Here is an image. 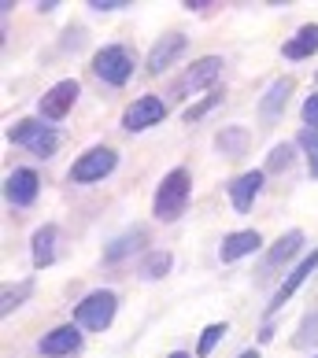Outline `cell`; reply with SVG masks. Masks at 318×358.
I'll return each mask as SVG.
<instances>
[{
  "label": "cell",
  "mask_w": 318,
  "mask_h": 358,
  "mask_svg": "<svg viewBox=\"0 0 318 358\" xmlns=\"http://www.w3.org/2000/svg\"><path fill=\"white\" fill-rule=\"evenodd\" d=\"M78 82L74 78H67V82H56L52 85L45 96H41V103H37V108H41V115L45 118H67L71 115V108H74V100H78Z\"/></svg>",
  "instance_id": "8"
},
{
  "label": "cell",
  "mask_w": 318,
  "mask_h": 358,
  "mask_svg": "<svg viewBox=\"0 0 318 358\" xmlns=\"http://www.w3.org/2000/svg\"><path fill=\"white\" fill-rule=\"evenodd\" d=\"M144 241H148V233H144V229H126L123 236H115V241L104 248V259H108V262H118V259L134 255L137 248H144Z\"/></svg>",
  "instance_id": "17"
},
{
  "label": "cell",
  "mask_w": 318,
  "mask_h": 358,
  "mask_svg": "<svg viewBox=\"0 0 318 358\" xmlns=\"http://www.w3.org/2000/svg\"><path fill=\"white\" fill-rule=\"evenodd\" d=\"M259 189H263V170H248V174L230 181V203H233L237 215H248L251 203H256V196H259Z\"/></svg>",
  "instance_id": "9"
},
{
  "label": "cell",
  "mask_w": 318,
  "mask_h": 358,
  "mask_svg": "<svg viewBox=\"0 0 318 358\" xmlns=\"http://www.w3.org/2000/svg\"><path fill=\"white\" fill-rule=\"evenodd\" d=\"M314 358H318V355H314Z\"/></svg>",
  "instance_id": "32"
},
{
  "label": "cell",
  "mask_w": 318,
  "mask_h": 358,
  "mask_svg": "<svg viewBox=\"0 0 318 358\" xmlns=\"http://www.w3.org/2000/svg\"><path fill=\"white\" fill-rule=\"evenodd\" d=\"M289 159H293V148H289V144H282V148H274V152H270L267 170H289Z\"/></svg>",
  "instance_id": "27"
},
{
  "label": "cell",
  "mask_w": 318,
  "mask_h": 358,
  "mask_svg": "<svg viewBox=\"0 0 318 358\" xmlns=\"http://www.w3.org/2000/svg\"><path fill=\"white\" fill-rule=\"evenodd\" d=\"M219 71H222V59L219 56H204V59H196L189 71H185L174 89H170V96H189V92L196 89H207V85H215L219 82Z\"/></svg>",
  "instance_id": "6"
},
{
  "label": "cell",
  "mask_w": 318,
  "mask_h": 358,
  "mask_svg": "<svg viewBox=\"0 0 318 358\" xmlns=\"http://www.w3.org/2000/svg\"><path fill=\"white\" fill-rule=\"evenodd\" d=\"M115 163H118V155H115V148H89L82 159H74V166H71V181H78V185H92V181H104L115 170Z\"/></svg>",
  "instance_id": "5"
},
{
  "label": "cell",
  "mask_w": 318,
  "mask_h": 358,
  "mask_svg": "<svg viewBox=\"0 0 318 358\" xmlns=\"http://www.w3.org/2000/svg\"><path fill=\"white\" fill-rule=\"evenodd\" d=\"M311 343H318V310H311L307 317H303V325L296 329V336H293V348H311Z\"/></svg>",
  "instance_id": "22"
},
{
  "label": "cell",
  "mask_w": 318,
  "mask_h": 358,
  "mask_svg": "<svg viewBox=\"0 0 318 358\" xmlns=\"http://www.w3.org/2000/svg\"><path fill=\"white\" fill-rule=\"evenodd\" d=\"M303 122H307V129H318V92L303 100Z\"/></svg>",
  "instance_id": "28"
},
{
  "label": "cell",
  "mask_w": 318,
  "mask_h": 358,
  "mask_svg": "<svg viewBox=\"0 0 318 358\" xmlns=\"http://www.w3.org/2000/svg\"><path fill=\"white\" fill-rule=\"evenodd\" d=\"M259 248H263V236L256 229H241V233H230L226 241H222L219 255H222V262H237V259H244Z\"/></svg>",
  "instance_id": "13"
},
{
  "label": "cell",
  "mask_w": 318,
  "mask_h": 358,
  "mask_svg": "<svg viewBox=\"0 0 318 358\" xmlns=\"http://www.w3.org/2000/svg\"><path fill=\"white\" fill-rule=\"evenodd\" d=\"M222 336H226V322H222V325H207V329H204V336H200V348H196V355L207 358L211 351H215V343H219Z\"/></svg>",
  "instance_id": "25"
},
{
  "label": "cell",
  "mask_w": 318,
  "mask_h": 358,
  "mask_svg": "<svg viewBox=\"0 0 318 358\" xmlns=\"http://www.w3.org/2000/svg\"><path fill=\"white\" fill-rule=\"evenodd\" d=\"M89 8L92 11H123V8H130V0H89Z\"/></svg>",
  "instance_id": "29"
},
{
  "label": "cell",
  "mask_w": 318,
  "mask_h": 358,
  "mask_svg": "<svg viewBox=\"0 0 318 358\" xmlns=\"http://www.w3.org/2000/svg\"><path fill=\"white\" fill-rule=\"evenodd\" d=\"M163 115H167V103L159 100V96H141V100H134V103L126 108L123 129H130V134H141V129L163 122Z\"/></svg>",
  "instance_id": "7"
},
{
  "label": "cell",
  "mask_w": 318,
  "mask_h": 358,
  "mask_svg": "<svg viewBox=\"0 0 318 358\" xmlns=\"http://www.w3.org/2000/svg\"><path fill=\"white\" fill-rule=\"evenodd\" d=\"M219 100H222V92H219V89H211V96H207V100L200 103V108H185V115H181V118H185V122H196V118H200L204 111H211V108H215Z\"/></svg>",
  "instance_id": "26"
},
{
  "label": "cell",
  "mask_w": 318,
  "mask_h": 358,
  "mask_svg": "<svg viewBox=\"0 0 318 358\" xmlns=\"http://www.w3.org/2000/svg\"><path fill=\"white\" fill-rule=\"evenodd\" d=\"M241 358H259V351H256V348H251V351H244Z\"/></svg>",
  "instance_id": "30"
},
{
  "label": "cell",
  "mask_w": 318,
  "mask_h": 358,
  "mask_svg": "<svg viewBox=\"0 0 318 358\" xmlns=\"http://www.w3.org/2000/svg\"><path fill=\"white\" fill-rule=\"evenodd\" d=\"M167 358H189V355H185V351H174V355H167Z\"/></svg>",
  "instance_id": "31"
},
{
  "label": "cell",
  "mask_w": 318,
  "mask_h": 358,
  "mask_svg": "<svg viewBox=\"0 0 318 358\" xmlns=\"http://www.w3.org/2000/svg\"><path fill=\"white\" fill-rule=\"evenodd\" d=\"M300 248H303V233H300V229H289L285 236H277V244L270 248V266H282V262H289Z\"/></svg>",
  "instance_id": "20"
},
{
  "label": "cell",
  "mask_w": 318,
  "mask_h": 358,
  "mask_svg": "<svg viewBox=\"0 0 318 358\" xmlns=\"http://www.w3.org/2000/svg\"><path fill=\"white\" fill-rule=\"evenodd\" d=\"M285 52V59H307L318 52V22H307V26H300L293 41H285L282 45Z\"/></svg>",
  "instance_id": "16"
},
{
  "label": "cell",
  "mask_w": 318,
  "mask_h": 358,
  "mask_svg": "<svg viewBox=\"0 0 318 358\" xmlns=\"http://www.w3.org/2000/svg\"><path fill=\"white\" fill-rule=\"evenodd\" d=\"M41 355L48 358H63V355H74L78 348H82V333H78L74 325H60V329H52L48 336H41Z\"/></svg>",
  "instance_id": "11"
},
{
  "label": "cell",
  "mask_w": 318,
  "mask_h": 358,
  "mask_svg": "<svg viewBox=\"0 0 318 358\" xmlns=\"http://www.w3.org/2000/svg\"><path fill=\"white\" fill-rule=\"evenodd\" d=\"M115 310H118V296L108 288H100V292H89L74 307V322L82 329H89V333H104L115 322Z\"/></svg>",
  "instance_id": "2"
},
{
  "label": "cell",
  "mask_w": 318,
  "mask_h": 358,
  "mask_svg": "<svg viewBox=\"0 0 318 358\" xmlns=\"http://www.w3.org/2000/svg\"><path fill=\"white\" fill-rule=\"evenodd\" d=\"M52 259H56V225H41L34 233V266L45 270L52 266Z\"/></svg>",
  "instance_id": "18"
},
{
  "label": "cell",
  "mask_w": 318,
  "mask_h": 358,
  "mask_svg": "<svg viewBox=\"0 0 318 358\" xmlns=\"http://www.w3.org/2000/svg\"><path fill=\"white\" fill-rule=\"evenodd\" d=\"M181 52H185V34H167V37H159V41L152 45V52H148V74H163L170 63L181 56Z\"/></svg>",
  "instance_id": "12"
},
{
  "label": "cell",
  "mask_w": 318,
  "mask_h": 358,
  "mask_svg": "<svg viewBox=\"0 0 318 358\" xmlns=\"http://www.w3.org/2000/svg\"><path fill=\"white\" fill-rule=\"evenodd\" d=\"M8 141L26 144V148H30L34 155H52V152L60 148L56 129H48L45 122H37V118H19V122L8 129Z\"/></svg>",
  "instance_id": "4"
},
{
  "label": "cell",
  "mask_w": 318,
  "mask_h": 358,
  "mask_svg": "<svg viewBox=\"0 0 318 358\" xmlns=\"http://www.w3.org/2000/svg\"><path fill=\"white\" fill-rule=\"evenodd\" d=\"M37 189H41V181H37V174H34V170H26V166H19L15 174H8V185H4L8 200L15 207H30L37 200Z\"/></svg>",
  "instance_id": "10"
},
{
  "label": "cell",
  "mask_w": 318,
  "mask_h": 358,
  "mask_svg": "<svg viewBox=\"0 0 318 358\" xmlns=\"http://www.w3.org/2000/svg\"><path fill=\"white\" fill-rule=\"evenodd\" d=\"M215 148H219L222 155H230V159L244 155V148H248V129H244V126H230V129H222V134L215 137Z\"/></svg>",
  "instance_id": "19"
},
{
  "label": "cell",
  "mask_w": 318,
  "mask_h": 358,
  "mask_svg": "<svg viewBox=\"0 0 318 358\" xmlns=\"http://www.w3.org/2000/svg\"><path fill=\"white\" fill-rule=\"evenodd\" d=\"M92 71L97 78H104L108 85H126L134 78V52L126 45H108L92 56Z\"/></svg>",
  "instance_id": "3"
},
{
  "label": "cell",
  "mask_w": 318,
  "mask_h": 358,
  "mask_svg": "<svg viewBox=\"0 0 318 358\" xmlns=\"http://www.w3.org/2000/svg\"><path fill=\"white\" fill-rule=\"evenodd\" d=\"M189 189H193L189 170H185V166L170 170V174L159 181L155 200H152L155 218H159V222H174V218H181V215H185V203H189Z\"/></svg>",
  "instance_id": "1"
},
{
  "label": "cell",
  "mask_w": 318,
  "mask_h": 358,
  "mask_svg": "<svg viewBox=\"0 0 318 358\" xmlns=\"http://www.w3.org/2000/svg\"><path fill=\"white\" fill-rule=\"evenodd\" d=\"M289 92H293V78H277V82L267 89V96H263V103H259V118H263V122H274V118L285 111Z\"/></svg>",
  "instance_id": "15"
},
{
  "label": "cell",
  "mask_w": 318,
  "mask_h": 358,
  "mask_svg": "<svg viewBox=\"0 0 318 358\" xmlns=\"http://www.w3.org/2000/svg\"><path fill=\"white\" fill-rule=\"evenodd\" d=\"M300 148L307 152L311 178H318V129H300Z\"/></svg>",
  "instance_id": "23"
},
{
  "label": "cell",
  "mask_w": 318,
  "mask_h": 358,
  "mask_svg": "<svg viewBox=\"0 0 318 358\" xmlns=\"http://www.w3.org/2000/svg\"><path fill=\"white\" fill-rule=\"evenodd\" d=\"M170 262H174V259H170L167 251H152V255L141 262V277H144V281H159V277L170 270Z\"/></svg>",
  "instance_id": "21"
},
{
  "label": "cell",
  "mask_w": 318,
  "mask_h": 358,
  "mask_svg": "<svg viewBox=\"0 0 318 358\" xmlns=\"http://www.w3.org/2000/svg\"><path fill=\"white\" fill-rule=\"evenodd\" d=\"M314 270H318V248L311 251L307 259H300V266H296L293 273L285 277V285H282V288L274 292V299H270V310H277V307H282V303H285L289 296H293V292H296V288H300L303 281H307V277H311Z\"/></svg>",
  "instance_id": "14"
},
{
  "label": "cell",
  "mask_w": 318,
  "mask_h": 358,
  "mask_svg": "<svg viewBox=\"0 0 318 358\" xmlns=\"http://www.w3.org/2000/svg\"><path fill=\"white\" fill-rule=\"evenodd\" d=\"M30 292H34V285H30V281H22L19 288H4V303H0V314H11V310H15L26 296H30Z\"/></svg>",
  "instance_id": "24"
}]
</instances>
